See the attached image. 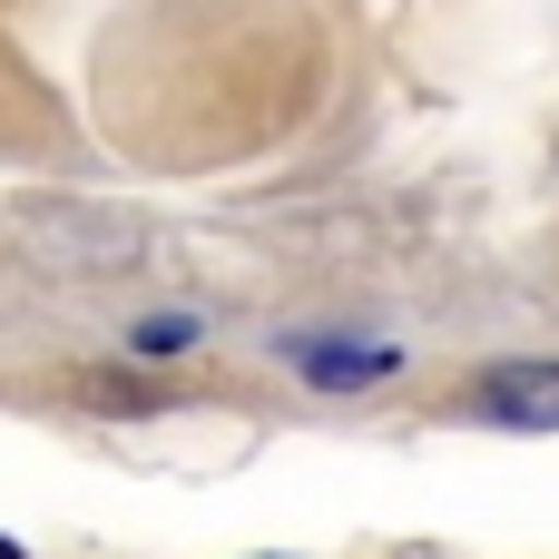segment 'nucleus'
<instances>
[{
  "label": "nucleus",
  "instance_id": "4",
  "mask_svg": "<svg viewBox=\"0 0 559 559\" xmlns=\"http://www.w3.org/2000/svg\"><path fill=\"white\" fill-rule=\"evenodd\" d=\"M0 559H20V550H10V540H0Z\"/></svg>",
  "mask_w": 559,
  "mask_h": 559
},
{
  "label": "nucleus",
  "instance_id": "2",
  "mask_svg": "<svg viewBox=\"0 0 559 559\" xmlns=\"http://www.w3.org/2000/svg\"><path fill=\"white\" fill-rule=\"evenodd\" d=\"M295 373L324 383V393H354V383L403 373V344H295Z\"/></svg>",
  "mask_w": 559,
  "mask_h": 559
},
{
  "label": "nucleus",
  "instance_id": "3",
  "mask_svg": "<svg viewBox=\"0 0 559 559\" xmlns=\"http://www.w3.org/2000/svg\"><path fill=\"white\" fill-rule=\"evenodd\" d=\"M128 344H138V354H157V364H167V354H187V344H197V314H147V324H138V334H128Z\"/></svg>",
  "mask_w": 559,
  "mask_h": 559
},
{
  "label": "nucleus",
  "instance_id": "1",
  "mask_svg": "<svg viewBox=\"0 0 559 559\" xmlns=\"http://www.w3.org/2000/svg\"><path fill=\"white\" fill-rule=\"evenodd\" d=\"M481 413L511 423V432H559V364H491Z\"/></svg>",
  "mask_w": 559,
  "mask_h": 559
}]
</instances>
